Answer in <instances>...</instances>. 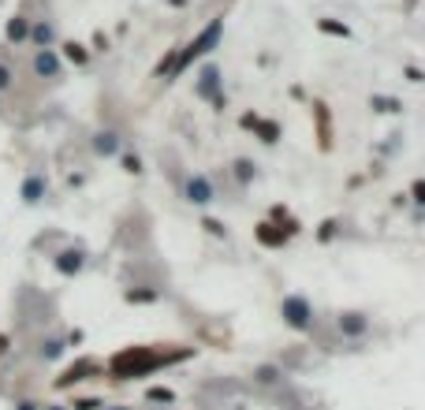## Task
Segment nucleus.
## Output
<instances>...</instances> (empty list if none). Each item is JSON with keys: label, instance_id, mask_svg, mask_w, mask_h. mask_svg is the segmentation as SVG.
<instances>
[{"label": "nucleus", "instance_id": "obj_1", "mask_svg": "<svg viewBox=\"0 0 425 410\" xmlns=\"http://www.w3.org/2000/svg\"><path fill=\"white\" fill-rule=\"evenodd\" d=\"M157 365H165V354H154L149 347H127V351H119L116 358L108 362V370H112L116 381H131V377L154 373Z\"/></svg>", "mask_w": 425, "mask_h": 410}, {"label": "nucleus", "instance_id": "obj_2", "mask_svg": "<svg viewBox=\"0 0 425 410\" xmlns=\"http://www.w3.org/2000/svg\"><path fill=\"white\" fill-rule=\"evenodd\" d=\"M221 34H224V15H216V19H209V23H205V30L191 41L187 49H179L176 75H179L183 68H187L191 60H198V56H205V52H213V49H216V41H221Z\"/></svg>", "mask_w": 425, "mask_h": 410}, {"label": "nucleus", "instance_id": "obj_3", "mask_svg": "<svg viewBox=\"0 0 425 410\" xmlns=\"http://www.w3.org/2000/svg\"><path fill=\"white\" fill-rule=\"evenodd\" d=\"M280 314H283V321H288L291 328H299V332H306L310 325H313V306L302 295H288L280 302Z\"/></svg>", "mask_w": 425, "mask_h": 410}, {"label": "nucleus", "instance_id": "obj_4", "mask_svg": "<svg viewBox=\"0 0 425 410\" xmlns=\"http://www.w3.org/2000/svg\"><path fill=\"white\" fill-rule=\"evenodd\" d=\"M216 86H221V71L213 68H205L202 71V82H198V97H209V101L216 105V109H224V93H216Z\"/></svg>", "mask_w": 425, "mask_h": 410}, {"label": "nucleus", "instance_id": "obj_5", "mask_svg": "<svg viewBox=\"0 0 425 410\" xmlns=\"http://www.w3.org/2000/svg\"><path fill=\"white\" fill-rule=\"evenodd\" d=\"M187 202H191V205H209V202H213L209 179H205V176H191V179H187Z\"/></svg>", "mask_w": 425, "mask_h": 410}, {"label": "nucleus", "instance_id": "obj_6", "mask_svg": "<svg viewBox=\"0 0 425 410\" xmlns=\"http://www.w3.org/2000/svg\"><path fill=\"white\" fill-rule=\"evenodd\" d=\"M34 71L41 75V79H57V75H60V60H57V52H52V49H41L38 56H34Z\"/></svg>", "mask_w": 425, "mask_h": 410}, {"label": "nucleus", "instance_id": "obj_7", "mask_svg": "<svg viewBox=\"0 0 425 410\" xmlns=\"http://www.w3.org/2000/svg\"><path fill=\"white\" fill-rule=\"evenodd\" d=\"M254 235H258L261 246H283V243H288V228H276V224H269V220L258 224Z\"/></svg>", "mask_w": 425, "mask_h": 410}, {"label": "nucleus", "instance_id": "obj_8", "mask_svg": "<svg viewBox=\"0 0 425 410\" xmlns=\"http://www.w3.org/2000/svg\"><path fill=\"white\" fill-rule=\"evenodd\" d=\"M366 328H369L366 314H340V332L343 336H362Z\"/></svg>", "mask_w": 425, "mask_h": 410}, {"label": "nucleus", "instance_id": "obj_9", "mask_svg": "<svg viewBox=\"0 0 425 410\" xmlns=\"http://www.w3.org/2000/svg\"><path fill=\"white\" fill-rule=\"evenodd\" d=\"M243 127H258V131H261V142H269V146L280 138V127H276V123H261L258 116H243Z\"/></svg>", "mask_w": 425, "mask_h": 410}, {"label": "nucleus", "instance_id": "obj_10", "mask_svg": "<svg viewBox=\"0 0 425 410\" xmlns=\"http://www.w3.org/2000/svg\"><path fill=\"white\" fill-rule=\"evenodd\" d=\"M94 370H97L94 362H79V365H71V370L64 373V377H60L57 384H60V388H68V384H75V381H82V377H86V373H94Z\"/></svg>", "mask_w": 425, "mask_h": 410}, {"label": "nucleus", "instance_id": "obj_11", "mask_svg": "<svg viewBox=\"0 0 425 410\" xmlns=\"http://www.w3.org/2000/svg\"><path fill=\"white\" fill-rule=\"evenodd\" d=\"M318 30L321 34H332V38H351V26L336 23V19H318Z\"/></svg>", "mask_w": 425, "mask_h": 410}, {"label": "nucleus", "instance_id": "obj_12", "mask_svg": "<svg viewBox=\"0 0 425 410\" xmlns=\"http://www.w3.org/2000/svg\"><path fill=\"white\" fill-rule=\"evenodd\" d=\"M8 38H12V41H23V38H30V23H27L23 15H15L12 23H8Z\"/></svg>", "mask_w": 425, "mask_h": 410}, {"label": "nucleus", "instance_id": "obj_13", "mask_svg": "<svg viewBox=\"0 0 425 410\" xmlns=\"http://www.w3.org/2000/svg\"><path fill=\"white\" fill-rule=\"evenodd\" d=\"M57 265L64 268V273H79V268H82V254L79 250H68V254H60Z\"/></svg>", "mask_w": 425, "mask_h": 410}, {"label": "nucleus", "instance_id": "obj_14", "mask_svg": "<svg viewBox=\"0 0 425 410\" xmlns=\"http://www.w3.org/2000/svg\"><path fill=\"white\" fill-rule=\"evenodd\" d=\"M97 153H105V157H112V153H116V135H112V131L97 135Z\"/></svg>", "mask_w": 425, "mask_h": 410}, {"label": "nucleus", "instance_id": "obj_15", "mask_svg": "<svg viewBox=\"0 0 425 410\" xmlns=\"http://www.w3.org/2000/svg\"><path fill=\"white\" fill-rule=\"evenodd\" d=\"M369 105H373L377 112H399V109H403V105L396 101V97H373Z\"/></svg>", "mask_w": 425, "mask_h": 410}, {"label": "nucleus", "instance_id": "obj_16", "mask_svg": "<svg viewBox=\"0 0 425 410\" xmlns=\"http://www.w3.org/2000/svg\"><path fill=\"white\" fill-rule=\"evenodd\" d=\"M64 56H68L71 63H86V49L79 45V41H68V45H64Z\"/></svg>", "mask_w": 425, "mask_h": 410}, {"label": "nucleus", "instance_id": "obj_17", "mask_svg": "<svg viewBox=\"0 0 425 410\" xmlns=\"http://www.w3.org/2000/svg\"><path fill=\"white\" fill-rule=\"evenodd\" d=\"M34 41L49 45V41H52V26H49V23H38V26H34Z\"/></svg>", "mask_w": 425, "mask_h": 410}, {"label": "nucleus", "instance_id": "obj_18", "mask_svg": "<svg viewBox=\"0 0 425 410\" xmlns=\"http://www.w3.org/2000/svg\"><path fill=\"white\" fill-rule=\"evenodd\" d=\"M23 194H27V202H38V194H41V179H27Z\"/></svg>", "mask_w": 425, "mask_h": 410}, {"label": "nucleus", "instance_id": "obj_19", "mask_svg": "<svg viewBox=\"0 0 425 410\" xmlns=\"http://www.w3.org/2000/svg\"><path fill=\"white\" fill-rule=\"evenodd\" d=\"M149 399H154V403H172V392H168V388H154Z\"/></svg>", "mask_w": 425, "mask_h": 410}, {"label": "nucleus", "instance_id": "obj_20", "mask_svg": "<svg viewBox=\"0 0 425 410\" xmlns=\"http://www.w3.org/2000/svg\"><path fill=\"white\" fill-rule=\"evenodd\" d=\"M410 194H414V202H422V205H425V179H418V183H414V187H410Z\"/></svg>", "mask_w": 425, "mask_h": 410}, {"label": "nucleus", "instance_id": "obj_21", "mask_svg": "<svg viewBox=\"0 0 425 410\" xmlns=\"http://www.w3.org/2000/svg\"><path fill=\"white\" fill-rule=\"evenodd\" d=\"M235 168H239V179H243V183H246L250 176H254V168H250V160H239Z\"/></svg>", "mask_w": 425, "mask_h": 410}, {"label": "nucleus", "instance_id": "obj_22", "mask_svg": "<svg viewBox=\"0 0 425 410\" xmlns=\"http://www.w3.org/2000/svg\"><path fill=\"white\" fill-rule=\"evenodd\" d=\"M75 407H79V410H97L101 403H97V399H79V403H75Z\"/></svg>", "mask_w": 425, "mask_h": 410}, {"label": "nucleus", "instance_id": "obj_23", "mask_svg": "<svg viewBox=\"0 0 425 410\" xmlns=\"http://www.w3.org/2000/svg\"><path fill=\"white\" fill-rule=\"evenodd\" d=\"M124 168H127V172H142V160H138V157H127Z\"/></svg>", "mask_w": 425, "mask_h": 410}, {"label": "nucleus", "instance_id": "obj_24", "mask_svg": "<svg viewBox=\"0 0 425 410\" xmlns=\"http://www.w3.org/2000/svg\"><path fill=\"white\" fill-rule=\"evenodd\" d=\"M407 79H410V82H425V75H422L418 68H407Z\"/></svg>", "mask_w": 425, "mask_h": 410}, {"label": "nucleus", "instance_id": "obj_25", "mask_svg": "<svg viewBox=\"0 0 425 410\" xmlns=\"http://www.w3.org/2000/svg\"><path fill=\"white\" fill-rule=\"evenodd\" d=\"M8 82H12V71H8V68H0V90H4Z\"/></svg>", "mask_w": 425, "mask_h": 410}, {"label": "nucleus", "instance_id": "obj_26", "mask_svg": "<svg viewBox=\"0 0 425 410\" xmlns=\"http://www.w3.org/2000/svg\"><path fill=\"white\" fill-rule=\"evenodd\" d=\"M172 4H187V0H172Z\"/></svg>", "mask_w": 425, "mask_h": 410}, {"label": "nucleus", "instance_id": "obj_27", "mask_svg": "<svg viewBox=\"0 0 425 410\" xmlns=\"http://www.w3.org/2000/svg\"><path fill=\"white\" fill-rule=\"evenodd\" d=\"M23 410H34V407H30V403H23Z\"/></svg>", "mask_w": 425, "mask_h": 410}, {"label": "nucleus", "instance_id": "obj_28", "mask_svg": "<svg viewBox=\"0 0 425 410\" xmlns=\"http://www.w3.org/2000/svg\"><path fill=\"white\" fill-rule=\"evenodd\" d=\"M116 410H127V407H116Z\"/></svg>", "mask_w": 425, "mask_h": 410}]
</instances>
